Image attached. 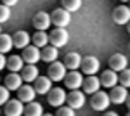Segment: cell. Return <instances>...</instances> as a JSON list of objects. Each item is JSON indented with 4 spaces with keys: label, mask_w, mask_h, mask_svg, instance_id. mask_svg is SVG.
<instances>
[{
    "label": "cell",
    "mask_w": 130,
    "mask_h": 116,
    "mask_svg": "<svg viewBox=\"0 0 130 116\" xmlns=\"http://www.w3.org/2000/svg\"><path fill=\"white\" fill-rule=\"evenodd\" d=\"M47 73H49V78L52 81H62L66 78V66H64V62H57V61L50 62Z\"/></svg>",
    "instance_id": "cell-3"
},
{
    "label": "cell",
    "mask_w": 130,
    "mask_h": 116,
    "mask_svg": "<svg viewBox=\"0 0 130 116\" xmlns=\"http://www.w3.org/2000/svg\"><path fill=\"white\" fill-rule=\"evenodd\" d=\"M125 104H127V107L130 109V94H128V99H127V102H125Z\"/></svg>",
    "instance_id": "cell-36"
},
{
    "label": "cell",
    "mask_w": 130,
    "mask_h": 116,
    "mask_svg": "<svg viewBox=\"0 0 130 116\" xmlns=\"http://www.w3.org/2000/svg\"><path fill=\"white\" fill-rule=\"evenodd\" d=\"M127 116H130V113H128V114H127Z\"/></svg>",
    "instance_id": "cell-40"
},
{
    "label": "cell",
    "mask_w": 130,
    "mask_h": 116,
    "mask_svg": "<svg viewBox=\"0 0 130 116\" xmlns=\"http://www.w3.org/2000/svg\"><path fill=\"white\" fill-rule=\"evenodd\" d=\"M109 97H111V102L113 104H125L127 102V99H128V92H127V88L121 87V85H116V87L111 88L109 92Z\"/></svg>",
    "instance_id": "cell-13"
},
{
    "label": "cell",
    "mask_w": 130,
    "mask_h": 116,
    "mask_svg": "<svg viewBox=\"0 0 130 116\" xmlns=\"http://www.w3.org/2000/svg\"><path fill=\"white\" fill-rule=\"evenodd\" d=\"M120 85L121 87H125V88H128L130 87V69H123L120 73Z\"/></svg>",
    "instance_id": "cell-29"
},
{
    "label": "cell",
    "mask_w": 130,
    "mask_h": 116,
    "mask_svg": "<svg viewBox=\"0 0 130 116\" xmlns=\"http://www.w3.org/2000/svg\"><path fill=\"white\" fill-rule=\"evenodd\" d=\"M109 104H111V97L106 92H102V90H99L97 94H94L92 101H90V106H92L94 111H106Z\"/></svg>",
    "instance_id": "cell-1"
},
{
    "label": "cell",
    "mask_w": 130,
    "mask_h": 116,
    "mask_svg": "<svg viewBox=\"0 0 130 116\" xmlns=\"http://www.w3.org/2000/svg\"><path fill=\"white\" fill-rule=\"evenodd\" d=\"M56 116H75V109L70 107L68 104H66V106H61V107H57Z\"/></svg>",
    "instance_id": "cell-30"
},
{
    "label": "cell",
    "mask_w": 130,
    "mask_h": 116,
    "mask_svg": "<svg viewBox=\"0 0 130 116\" xmlns=\"http://www.w3.org/2000/svg\"><path fill=\"white\" fill-rule=\"evenodd\" d=\"M83 81H85L83 73H78V71H71L64 78V85L70 90H80V87H83Z\"/></svg>",
    "instance_id": "cell-6"
},
{
    "label": "cell",
    "mask_w": 130,
    "mask_h": 116,
    "mask_svg": "<svg viewBox=\"0 0 130 116\" xmlns=\"http://www.w3.org/2000/svg\"><path fill=\"white\" fill-rule=\"evenodd\" d=\"M24 102L19 99H10L9 102L4 106V114L5 116H21L24 114Z\"/></svg>",
    "instance_id": "cell-4"
},
{
    "label": "cell",
    "mask_w": 130,
    "mask_h": 116,
    "mask_svg": "<svg viewBox=\"0 0 130 116\" xmlns=\"http://www.w3.org/2000/svg\"><path fill=\"white\" fill-rule=\"evenodd\" d=\"M128 48H130V43H128Z\"/></svg>",
    "instance_id": "cell-41"
},
{
    "label": "cell",
    "mask_w": 130,
    "mask_h": 116,
    "mask_svg": "<svg viewBox=\"0 0 130 116\" xmlns=\"http://www.w3.org/2000/svg\"><path fill=\"white\" fill-rule=\"evenodd\" d=\"M43 107H42L40 102H30V104H26L24 107V116H43Z\"/></svg>",
    "instance_id": "cell-26"
},
{
    "label": "cell",
    "mask_w": 130,
    "mask_h": 116,
    "mask_svg": "<svg viewBox=\"0 0 130 116\" xmlns=\"http://www.w3.org/2000/svg\"><path fill=\"white\" fill-rule=\"evenodd\" d=\"M101 68V62L97 57H94V56H87V57H83L82 61V73L83 75H87V76H92V75H95Z\"/></svg>",
    "instance_id": "cell-5"
},
{
    "label": "cell",
    "mask_w": 130,
    "mask_h": 116,
    "mask_svg": "<svg viewBox=\"0 0 130 116\" xmlns=\"http://www.w3.org/2000/svg\"><path fill=\"white\" fill-rule=\"evenodd\" d=\"M71 12H68L66 9H56L52 14H50V18H52V24L56 26V28H66L68 24H70L71 21Z\"/></svg>",
    "instance_id": "cell-2"
},
{
    "label": "cell",
    "mask_w": 130,
    "mask_h": 116,
    "mask_svg": "<svg viewBox=\"0 0 130 116\" xmlns=\"http://www.w3.org/2000/svg\"><path fill=\"white\" fill-rule=\"evenodd\" d=\"M47 101H49L50 106L54 107H61L66 101H68V95H66V92L62 90V88H52L49 94H47Z\"/></svg>",
    "instance_id": "cell-7"
},
{
    "label": "cell",
    "mask_w": 130,
    "mask_h": 116,
    "mask_svg": "<svg viewBox=\"0 0 130 116\" xmlns=\"http://www.w3.org/2000/svg\"><path fill=\"white\" fill-rule=\"evenodd\" d=\"M35 97H37V90L35 87H30V85H24V87H21L18 90V99L23 101L24 104H30L35 101Z\"/></svg>",
    "instance_id": "cell-18"
},
{
    "label": "cell",
    "mask_w": 130,
    "mask_h": 116,
    "mask_svg": "<svg viewBox=\"0 0 130 116\" xmlns=\"http://www.w3.org/2000/svg\"><path fill=\"white\" fill-rule=\"evenodd\" d=\"M23 76L21 75H18V73H10V75H7L5 76V80H4V85L9 88V90H19L21 87H23Z\"/></svg>",
    "instance_id": "cell-20"
},
{
    "label": "cell",
    "mask_w": 130,
    "mask_h": 116,
    "mask_svg": "<svg viewBox=\"0 0 130 116\" xmlns=\"http://www.w3.org/2000/svg\"><path fill=\"white\" fill-rule=\"evenodd\" d=\"M66 104L73 109H80V107L85 106V94L80 92V90H71L70 94H68V101H66Z\"/></svg>",
    "instance_id": "cell-14"
},
{
    "label": "cell",
    "mask_w": 130,
    "mask_h": 116,
    "mask_svg": "<svg viewBox=\"0 0 130 116\" xmlns=\"http://www.w3.org/2000/svg\"><path fill=\"white\" fill-rule=\"evenodd\" d=\"M68 40H70V35H68V31L64 28H56L52 29V33H50V45H54V47H64L66 43H68Z\"/></svg>",
    "instance_id": "cell-8"
},
{
    "label": "cell",
    "mask_w": 130,
    "mask_h": 116,
    "mask_svg": "<svg viewBox=\"0 0 130 116\" xmlns=\"http://www.w3.org/2000/svg\"><path fill=\"white\" fill-rule=\"evenodd\" d=\"M9 92H10V90H9L7 87H5V85L0 88V104H4V106H5V104H7V102L10 101V99H9L10 94H9Z\"/></svg>",
    "instance_id": "cell-31"
},
{
    "label": "cell",
    "mask_w": 130,
    "mask_h": 116,
    "mask_svg": "<svg viewBox=\"0 0 130 116\" xmlns=\"http://www.w3.org/2000/svg\"><path fill=\"white\" fill-rule=\"evenodd\" d=\"M120 2H130V0H120Z\"/></svg>",
    "instance_id": "cell-38"
},
{
    "label": "cell",
    "mask_w": 130,
    "mask_h": 116,
    "mask_svg": "<svg viewBox=\"0 0 130 116\" xmlns=\"http://www.w3.org/2000/svg\"><path fill=\"white\" fill-rule=\"evenodd\" d=\"M62 9H66L68 12H76L82 7V0H61Z\"/></svg>",
    "instance_id": "cell-28"
},
{
    "label": "cell",
    "mask_w": 130,
    "mask_h": 116,
    "mask_svg": "<svg viewBox=\"0 0 130 116\" xmlns=\"http://www.w3.org/2000/svg\"><path fill=\"white\" fill-rule=\"evenodd\" d=\"M102 87V83H101V78H97L95 75H92V76H87L85 78V81H83V92L85 94H90V95H94V94H97Z\"/></svg>",
    "instance_id": "cell-16"
},
{
    "label": "cell",
    "mask_w": 130,
    "mask_h": 116,
    "mask_svg": "<svg viewBox=\"0 0 130 116\" xmlns=\"http://www.w3.org/2000/svg\"><path fill=\"white\" fill-rule=\"evenodd\" d=\"M128 68V59L125 57L123 54H113L109 57V69L116 71V73H121L123 69Z\"/></svg>",
    "instance_id": "cell-11"
},
{
    "label": "cell",
    "mask_w": 130,
    "mask_h": 116,
    "mask_svg": "<svg viewBox=\"0 0 130 116\" xmlns=\"http://www.w3.org/2000/svg\"><path fill=\"white\" fill-rule=\"evenodd\" d=\"M19 0H2V4L4 5H7V7H12V5H16Z\"/></svg>",
    "instance_id": "cell-34"
},
{
    "label": "cell",
    "mask_w": 130,
    "mask_h": 116,
    "mask_svg": "<svg viewBox=\"0 0 130 116\" xmlns=\"http://www.w3.org/2000/svg\"><path fill=\"white\" fill-rule=\"evenodd\" d=\"M12 47H14V38L10 35H7V33H2V37H0V50H2V54H7Z\"/></svg>",
    "instance_id": "cell-27"
},
{
    "label": "cell",
    "mask_w": 130,
    "mask_h": 116,
    "mask_svg": "<svg viewBox=\"0 0 130 116\" xmlns=\"http://www.w3.org/2000/svg\"><path fill=\"white\" fill-rule=\"evenodd\" d=\"M7 68H9L10 73H19L24 68V59L23 56H10L9 62H7Z\"/></svg>",
    "instance_id": "cell-24"
},
{
    "label": "cell",
    "mask_w": 130,
    "mask_h": 116,
    "mask_svg": "<svg viewBox=\"0 0 130 116\" xmlns=\"http://www.w3.org/2000/svg\"><path fill=\"white\" fill-rule=\"evenodd\" d=\"M35 85V90H37V94H42V95H47L50 90H52V80L49 76H38L35 81H33Z\"/></svg>",
    "instance_id": "cell-17"
},
{
    "label": "cell",
    "mask_w": 130,
    "mask_h": 116,
    "mask_svg": "<svg viewBox=\"0 0 130 116\" xmlns=\"http://www.w3.org/2000/svg\"><path fill=\"white\" fill-rule=\"evenodd\" d=\"M101 83H102V87H108V88L116 87L120 83V75L116 71H113V69H106L101 75Z\"/></svg>",
    "instance_id": "cell-15"
},
{
    "label": "cell",
    "mask_w": 130,
    "mask_h": 116,
    "mask_svg": "<svg viewBox=\"0 0 130 116\" xmlns=\"http://www.w3.org/2000/svg\"><path fill=\"white\" fill-rule=\"evenodd\" d=\"M127 31H128V33H130V23H128V24H127Z\"/></svg>",
    "instance_id": "cell-37"
},
{
    "label": "cell",
    "mask_w": 130,
    "mask_h": 116,
    "mask_svg": "<svg viewBox=\"0 0 130 116\" xmlns=\"http://www.w3.org/2000/svg\"><path fill=\"white\" fill-rule=\"evenodd\" d=\"M82 57L80 54H76V52H70V54H66V57H64V66L71 71H76L78 68H82Z\"/></svg>",
    "instance_id": "cell-19"
},
{
    "label": "cell",
    "mask_w": 130,
    "mask_h": 116,
    "mask_svg": "<svg viewBox=\"0 0 130 116\" xmlns=\"http://www.w3.org/2000/svg\"><path fill=\"white\" fill-rule=\"evenodd\" d=\"M113 21L116 24H128L130 23V7L127 5H118L113 10Z\"/></svg>",
    "instance_id": "cell-12"
},
{
    "label": "cell",
    "mask_w": 130,
    "mask_h": 116,
    "mask_svg": "<svg viewBox=\"0 0 130 116\" xmlns=\"http://www.w3.org/2000/svg\"><path fill=\"white\" fill-rule=\"evenodd\" d=\"M43 116H52V114H43Z\"/></svg>",
    "instance_id": "cell-39"
},
{
    "label": "cell",
    "mask_w": 130,
    "mask_h": 116,
    "mask_svg": "<svg viewBox=\"0 0 130 116\" xmlns=\"http://www.w3.org/2000/svg\"><path fill=\"white\" fill-rule=\"evenodd\" d=\"M21 76H23L24 81L31 83V81H35V80L38 78V68H37L35 64H26V66L23 68V71H21Z\"/></svg>",
    "instance_id": "cell-23"
},
{
    "label": "cell",
    "mask_w": 130,
    "mask_h": 116,
    "mask_svg": "<svg viewBox=\"0 0 130 116\" xmlns=\"http://www.w3.org/2000/svg\"><path fill=\"white\" fill-rule=\"evenodd\" d=\"M14 47H18V48H21V50H24V48L30 45V35L26 33V31H16L14 33Z\"/></svg>",
    "instance_id": "cell-22"
},
{
    "label": "cell",
    "mask_w": 130,
    "mask_h": 116,
    "mask_svg": "<svg viewBox=\"0 0 130 116\" xmlns=\"http://www.w3.org/2000/svg\"><path fill=\"white\" fill-rule=\"evenodd\" d=\"M10 18V7H7V5H0V21L2 23H5V21Z\"/></svg>",
    "instance_id": "cell-32"
},
{
    "label": "cell",
    "mask_w": 130,
    "mask_h": 116,
    "mask_svg": "<svg viewBox=\"0 0 130 116\" xmlns=\"http://www.w3.org/2000/svg\"><path fill=\"white\" fill-rule=\"evenodd\" d=\"M7 62H9V59L5 57V54H2V56H0V69H5Z\"/></svg>",
    "instance_id": "cell-33"
},
{
    "label": "cell",
    "mask_w": 130,
    "mask_h": 116,
    "mask_svg": "<svg viewBox=\"0 0 130 116\" xmlns=\"http://www.w3.org/2000/svg\"><path fill=\"white\" fill-rule=\"evenodd\" d=\"M59 57V50L57 47H54V45H47V47L42 48V61H45V62H56Z\"/></svg>",
    "instance_id": "cell-21"
},
{
    "label": "cell",
    "mask_w": 130,
    "mask_h": 116,
    "mask_svg": "<svg viewBox=\"0 0 130 116\" xmlns=\"http://www.w3.org/2000/svg\"><path fill=\"white\" fill-rule=\"evenodd\" d=\"M50 24H52V18H50V14L47 12H37L35 14V18H33V26L37 31H47L50 28Z\"/></svg>",
    "instance_id": "cell-9"
},
{
    "label": "cell",
    "mask_w": 130,
    "mask_h": 116,
    "mask_svg": "<svg viewBox=\"0 0 130 116\" xmlns=\"http://www.w3.org/2000/svg\"><path fill=\"white\" fill-rule=\"evenodd\" d=\"M102 116H118V113H113V111H109V113H106V114H102Z\"/></svg>",
    "instance_id": "cell-35"
},
{
    "label": "cell",
    "mask_w": 130,
    "mask_h": 116,
    "mask_svg": "<svg viewBox=\"0 0 130 116\" xmlns=\"http://www.w3.org/2000/svg\"><path fill=\"white\" fill-rule=\"evenodd\" d=\"M31 42H33V45H37L38 48H43L49 45L50 42V35H47L45 31H37L33 37H31Z\"/></svg>",
    "instance_id": "cell-25"
},
{
    "label": "cell",
    "mask_w": 130,
    "mask_h": 116,
    "mask_svg": "<svg viewBox=\"0 0 130 116\" xmlns=\"http://www.w3.org/2000/svg\"><path fill=\"white\" fill-rule=\"evenodd\" d=\"M23 59L26 64H37L38 61H42V52L37 45H28L23 50Z\"/></svg>",
    "instance_id": "cell-10"
},
{
    "label": "cell",
    "mask_w": 130,
    "mask_h": 116,
    "mask_svg": "<svg viewBox=\"0 0 130 116\" xmlns=\"http://www.w3.org/2000/svg\"><path fill=\"white\" fill-rule=\"evenodd\" d=\"M87 2H89V0H87Z\"/></svg>",
    "instance_id": "cell-42"
}]
</instances>
